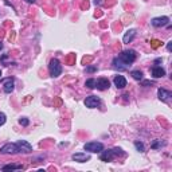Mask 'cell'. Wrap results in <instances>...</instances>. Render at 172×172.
Listing matches in <instances>:
<instances>
[{
  "label": "cell",
  "instance_id": "obj_25",
  "mask_svg": "<svg viewBox=\"0 0 172 172\" xmlns=\"http://www.w3.org/2000/svg\"><path fill=\"white\" fill-rule=\"evenodd\" d=\"M5 120H7V117H5V114H4V113H2V112H0V126H2V125H4V124H5Z\"/></svg>",
  "mask_w": 172,
  "mask_h": 172
},
{
  "label": "cell",
  "instance_id": "obj_32",
  "mask_svg": "<svg viewBox=\"0 0 172 172\" xmlns=\"http://www.w3.org/2000/svg\"><path fill=\"white\" fill-rule=\"evenodd\" d=\"M0 76H2V70H0Z\"/></svg>",
  "mask_w": 172,
  "mask_h": 172
},
{
  "label": "cell",
  "instance_id": "obj_16",
  "mask_svg": "<svg viewBox=\"0 0 172 172\" xmlns=\"http://www.w3.org/2000/svg\"><path fill=\"white\" fill-rule=\"evenodd\" d=\"M3 83H4V92L5 93H11L12 90H14V79H12V78L4 79Z\"/></svg>",
  "mask_w": 172,
  "mask_h": 172
},
{
  "label": "cell",
  "instance_id": "obj_22",
  "mask_svg": "<svg viewBox=\"0 0 172 172\" xmlns=\"http://www.w3.org/2000/svg\"><path fill=\"white\" fill-rule=\"evenodd\" d=\"M163 43L160 42V40H157V39H153L152 42H151V46H152V49H157L159 46H161Z\"/></svg>",
  "mask_w": 172,
  "mask_h": 172
},
{
  "label": "cell",
  "instance_id": "obj_30",
  "mask_svg": "<svg viewBox=\"0 0 172 172\" xmlns=\"http://www.w3.org/2000/svg\"><path fill=\"white\" fill-rule=\"evenodd\" d=\"M26 2H27V3H35L36 0H26Z\"/></svg>",
  "mask_w": 172,
  "mask_h": 172
},
{
  "label": "cell",
  "instance_id": "obj_10",
  "mask_svg": "<svg viewBox=\"0 0 172 172\" xmlns=\"http://www.w3.org/2000/svg\"><path fill=\"white\" fill-rule=\"evenodd\" d=\"M71 157H73L74 161H78V163H86L90 160V156L86 155V153H74Z\"/></svg>",
  "mask_w": 172,
  "mask_h": 172
},
{
  "label": "cell",
  "instance_id": "obj_8",
  "mask_svg": "<svg viewBox=\"0 0 172 172\" xmlns=\"http://www.w3.org/2000/svg\"><path fill=\"white\" fill-rule=\"evenodd\" d=\"M109 86H110V82H109L108 78H98L96 81V87L98 90H106L109 89Z\"/></svg>",
  "mask_w": 172,
  "mask_h": 172
},
{
  "label": "cell",
  "instance_id": "obj_13",
  "mask_svg": "<svg viewBox=\"0 0 172 172\" xmlns=\"http://www.w3.org/2000/svg\"><path fill=\"white\" fill-rule=\"evenodd\" d=\"M113 67L114 69H118V70H126V69H129V65H126L125 62H123L120 58H114L113 59Z\"/></svg>",
  "mask_w": 172,
  "mask_h": 172
},
{
  "label": "cell",
  "instance_id": "obj_31",
  "mask_svg": "<svg viewBox=\"0 0 172 172\" xmlns=\"http://www.w3.org/2000/svg\"><path fill=\"white\" fill-rule=\"evenodd\" d=\"M2 49H3V43L0 42V50H2Z\"/></svg>",
  "mask_w": 172,
  "mask_h": 172
},
{
  "label": "cell",
  "instance_id": "obj_9",
  "mask_svg": "<svg viewBox=\"0 0 172 172\" xmlns=\"http://www.w3.org/2000/svg\"><path fill=\"white\" fill-rule=\"evenodd\" d=\"M99 153H101V156H99L101 161H110L113 157H116L113 149H108V151H104V149H102Z\"/></svg>",
  "mask_w": 172,
  "mask_h": 172
},
{
  "label": "cell",
  "instance_id": "obj_29",
  "mask_svg": "<svg viewBox=\"0 0 172 172\" xmlns=\"http://www.w3.org/2000/svg\"><path fill=\"white\" fill-rule=\"evenodd\" d=\"M94 4H96V5H99V4H102V0H94Z\"/></svg>",
  "mask_w": 172,
  "mask_h": 172
},
{
  "label": "cell",
  "instance_id": "obj_12",
  "mask_svg": "<svg viewBox=\"0 0 172 172\" xmlns=\"http://www.w3.org/2000/svg\"><path fill=\"white\" fill-rule=\"evenodd\" d=\"M134 36H136V30H128L126 32H125L124 38H123V42L125 43V45H128V43H130L132 40L134 39Z\"/></svg>",
  "mask_w": 172,
  "mask_h": 172
},
{
  "label": "cell",
  "instance_id": "obj_18",
  "mask_svg": "<svg viewBox=\"0 0 172 172\" xmlns=\"http://www.w3.org/2000/svg\"><path fill=\"white\" fill-rule=\"evenodd\" d=\"M3 171H15V170H22L20 164H7L2 168Z\"/></svg>",
  "mask_w": 172,
  "mask_h": 172
},
{
  "label": "cell",
  "instance_id": "obj_17",
  "mask_svg": "<svg viewBox=\"0 0 172 172\" xmlns=\"http://www.w3.org/2000/svg\"><path fill=\"white\" fill-rule=\"evenodd\" d=\"M130 76L133 77V79L141 81L143 78H144V73H143L141 70H133V71H130Z\"/></svg>",
  "mask_w": 172,
  "mask_h": 172
},
{
  "label": "cell",
  "instance_id": "obj_21",
  "mask_svg": "<svg viewBox=\"0 0 172 172\" xmlns=\"http://www.w3.org/2000/svg\"><path fill=\"white\" fill-rule=\"evenodd\" d=\"M134 147H136V149L139 152H144V151H145V148H144V144L140 143V141H134Z\"/></svg>",
  "mask_w": 172,
  "mask_h": 172
},
{
  "label": "cell",
  "instance_id": "obj_24",
  "mask_svg": "<svg viewBox=\"0 0 172 172\" xmlns=\"http://www.w3.org/2000/svg\"><path fill=\"white\" fill-rule=\"evenodd\" d=\"M113 152H114L116 156H123V155H124L123 149H121V148H117V147H116V148H113Z\"/></svg>",
  "mask_w": 172,
  "mask_h": 172
},
{
  "label": "cell",
  "instance_id": "obj_26",
  "mask_svg": "<svg viewBox=\"0 0 172 172\" xmlns=\"http://www.w3.org/2000/svg\"><path fill=\"white\" fill-rule=\"evenodd\" d=\"M141 85L143 86H153V81H143L141 79Z\"/></svg>",
  "mask_w": 172,
  "mask_h": 172
},
{
  "label": "cell",
  "instance_id": "obj_1",
  "mask_svg": "<svg viewBox=\"0 0 172 172\" xmlns=\"http://www.w3.org/2000/svg\"><path fill=\"white\" fill-rule=\"evenodd\" d=\"M49 71H50V76H51L52 78H57L61 76L62 73V65L61 62L58 61V59H51L50 61V65H49Z\"/></svg>",
  "mask_w": 172,
  "mask_h": 172
},
{
  "label": "cell",
  "instance_id": "obj_11",
  "mask_svg": "<svg viewBox=\"0 0 172 172\" xmlns=\"http://www.w3.org/2000/svg\"><path fill=\"white\" fill-rule=\"evenodd\" d=\"M113 82H114V85L117 86V89H124V87L126 86V79H125L124 76H116Z\"/></svg>",
  "mask_w": 172,
  "mask_h": 172
},
{
  "label": "cell",
  "instance_id": "obj_19",
  "mask_svg": "<svg viewBox=\"0 0 172 172\" xmlns=\"http://www.w3.org/2000/svg\"><path fill=\"white\" fill-rule=\"evenodd\" d=\"M163 145H165V143H164V141H160V140H155V141L152 143L151 148H153V149H157V148H161Z\"/></svg>",
  "mask_w": 172,
  "mask_h": 172
},
{
  "label": "cell",
  "instance_id": "obj_14",
  "mask_svg": "<svg viewBox=\"0 0 172 172\" xmlns=\"http://www.w3.org/2000/svg\"><path fill=\"white\" fill-rule=\"evenodd\" d=\"M157 96H159V99H161V101H168L171 97V92L160 87V89L157 90Z\"/></svg>",
  "mask_w": 172,
  "mask_h": 172
},
{
  "label": "cell",
  "instance_id": "obj_28",
  "mask_svg": "<svg viewBox=\"0 0 172 172\" xmlns=\"http://www.w3.org/2000/svg\"><path fill=\"white\" fill-rule=\"evenodd\" d=\"M171 49H172V42H168V45H167V50H168V51H171Z\"/></svg>",
  "mask_w": 172,
  "mask_h": 172
},
{
  "label": "cell",
  "instance_id": "obj_27",
  "mask_svg": "<svg viewBox=\"0 0 172 172\" xmlns=\"http://www.w3.org/2000/svg\"><path fill=\"white\" fill-rule=\"evenodd\" d=\"M96 70H97V66H87L86 67L87 73H93V71H96Z\"/></svg>",
  "mask_w": 172,
  "mask_h": 172
},
{
  "label": "cell",
  "instance_id": "obj_4",
  "mask_svg": "<svg viewBox=\"0 0 172 172\" xmlns=\"http://www.w3.org/2000/svg\"><path fill=\"white\" fill-rule=\"evenodd\" d=\"M85 151L87 152H92V153H99L104 149V144L102 143H97V141H90L85 144Z\"/></svg>",
  "mask_w": 172,
  "mask_h": 172
},
{
  "label": "cell",
  "instance_id": "obj_5",
  "mask_svg": "<svg viewBox=\"0 0 172 172\" xmlns=\"http://www.w3.org/2000/svg\"><path fill=\"white\" fill-rule=\"evenodd\" d=\"M85 105H86V108H90V109L98 108V106L101 105V99L97 96H89V97H86V99H85Z\"/></svg>",
  "mask_w": 172,
  "mask_h": 172
},
{
  "label": "cell",
  "instance_id": "obj_15",
  "mask_svg": "<svg viewBox=\"0 0 172 172\" xmlns=\"http://www.w3.org/2000/svg\"><path fill=\"white\" fill-rule=\"evenodd\" d=\"M152 76L155 78H161L165 76V70L160 66H153L152 67Z\"/></svg>",
  "mask_w": 172,
  "mask_h": 172
},
{
  "label": "cell",
  "instance_id": "obj_6",
  "mask_svg": "<svg viewBox=\"0 0 172 172\" xmlns=\"http://www.w3.org/2000/svg\"><path fill=\"white\" fill-rule=\"evenodd\" d=\"M170 23V18L168 16H160V18H153L151 20V24L153 27H164Z\"/></svg>",
  "mask_w": 172,
  "mask_h": 172
},
{
  "label": "cell",
  "instance_id": "obj_7",
  "mask_svg": "<svg viewBox=\"0 0 172 172\" xmlns=\"http://www.w3.org/2000/svg\"><path fill=\"white\" fill-rule=\"evenodd\" d=\"M18 148H19V152H23V153H30L32 152V147H31L30 143H27L26 140H19L16 143Z\"/></svg>",
  "mask_w": 172,
  "mask_h": 172
},
{
  "label": "cell",
  "instance_id": "obj_2",
  "mask_svg": "<svg viewBox=\"0 0 172 172\" xmlns=\"http://www.w3.org/2000/svg\"><path fill=\"white\" fill-rule=\"evenodd\" d=\"M118 58H120L123 62H125L126 65H129V66H130V63H133V62L136 61L137 54H136L134 50H125V51L118 54Z\"/></svg>",
  "mask_w": 172,
  "mask_h": 172
},
{
  "label": "cell",
  "instance_id": "obj_23",
  "mask_svg": "<svg viewBox=\"0 0 172 172\" xmlns=\"http://www.w3.org/2000/svg\"><path fill=\"white\" fill-rule=\"evenodd\" d=\"M19 124H20V125H23V126H27V125L30 124V121H29V118H26V117H22L20 120H19Z\"/></svg>",
  "mask_w": 172,
  "mask_h": 172
},
{
  "label": "cell",
  "instance_id": "obj_3",
  "mask_svg": "<svg viewBox=\"0 0 172 172\" xmlns=\"http://www.w3.org/2000/svg\"><path fill=\"white\" fill-rule=\"evenodd\" d=\"M0 153H3V155H15V153H19V148H18L16 144L7 143L0 148Z\"/></svg>",
  "mask_w": 172,
  "mask_h": 172
},
{
  "label": "cell",
  "instance_id": "obj_20",
  "mask_svg": "<svg viewBox=\"0 0 172 172\" xmlns=\"http://www.w3.org/2000/svg\"><path fill=\"white\" fill-rule=\"evenodd\" d=\"M85 86L89 87V89H94L96 87V79L94 78H90V79H87L85 82Z\"/></svg>",
  "mask_w": 172,
  "mask_h": 172
}]
</instances>
